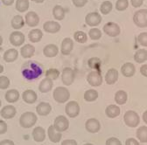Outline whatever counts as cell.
Listing matches in <instances>:
<instances>
[{
	"label": "cell",
	"mask_w": 147,
	"mask_h": 145,
	"mask_svg": "<svg viewBox=\"0 0 147 145\" xmlns=\"http://www.w3.org/2000/svg\"><path fill=\"white\" fill-rule=\"evenodd\" d=\"M22 75L28 81H32L39 78L43 72V69L39 63L29 60L26 62L21 69Z\"/></svg>",
	"instance_id": "obj_1"
},
{
	"label": "cell",
	"mask_w": 147,
	"mask_h": 145,
	"mask_svg": "<svg viewBox=\"0 0 147 145\" xmlns=\"http://www.w3.org/2000/svg\"><path fill=\"white\" fill-rule=\"evenodd\" d=\"M38 117L32 112H25L20 118V123L22 128L30 129L35 125Z\"/></svg>",
	"instance_id": "obj_2"
},
{
	"label": "cell",
	"mask_w": 147,
	"mask_h": 145,
	"mask_svg": "<svg viewBox=\"0 0 147 145\" xmlns=\"http://www.w3.org/2000/svg\"><path fill=\"white\" fill-rule=\"evenodd\" d=\"M53 99L59 103H64L68 101L70 97V93L68 89L64 87H58L53 90Z\"/></svg>",
	"instance_id": "obj_3"
},
{
	"label": "cell",
	"mask_w": 147,
	"mask_h": 145,
	"mask_svg": "<svg viewBox=\"0 0 147 145\" xmlns=\"http://www.w3.org/2000/svg\"><path fill=\"white\" fill-rule=\"evenodd\" d=\"M133 21L135 25L140 28L147 27V10L142 9L137 11L133 16Z\"/></svg>",
	"instance_id": "obj_4"
},
{
	"label": "cell",
	"mask_w": 147,
	"mask_h": 145,
	"mask_svg": "<svg viewBox=\"0 0 147 145\" xmlns=\"http://www.w3.org/2000/svg\"><path fill=\"white\" fill-rule=\"evenodd\" d=\"M123 121L128 127H131V128H136V127L139 124L140 118L135 111L130 110V111H127L124 114Z\"/></svg>",
	"instance_id": "obj_5"
},
{
	"label": "cell",
	"mask_w": 147,
	"mask_h": 145,
	"mask_svg": "<svg viewBox=\"0 0 147 145\" xmlns=\"http://www.w3.org/2000/svg\"><path fill=\"white\" fill-rule=\"evenodd\" d=\"M65 112L71 118L76 117L80 114V106L78 102L75 101H68L67 103V106L65 107Z\"/></svg>",
	"instance_id": "obj_6"
},
{
	"label": "cell",
	"mask_w": 147,
	"mask_h": 145,
	"mask_svg": "<svg viewBox=\"0 0 147 145\" xmlns=\"http://www.w3.org/2000/svg\"><path fill=\"white\" fill-rule=\"evenodd\" d=\"M87 81L92 87H99L102 83V76L99 71H93L88 75Z\"/></svg>",
	"instance_id": "obj_7"
},
{
	"label": "cell",
	"mask_w": 147,
	"mask_h": 145,
	"mask_svg": "<svg viewBox=\"0 0 147 145\" xmlns=\"http://www.w3.org/2000/svg\"><path fill=\"white\" fill-rule=\"evenodd\" d=\"M53 126L55 130L59 132H63V131H66L68 127H69V122L68 120L67 119L66 116L64 115H59L55 118L54 120V123H53Z\"/></svg>",
	"instance_id": "obj_8"
},
{
	"label": "cell",
	"mask_w": 147,
	"mask_h": 145,
	"mask_svg": "<svg viewBox=\"0 0 147 145\" xmlns=\"http://www.w3.org/2000/svg\"><path fill=\"white\" fill-rule=\"evenodd\" d=\"M102 19V16L98 12L95 11V12H90L86 16L85 22L88 26L95 27V26H97L101 24Z\"/></svg>",
	"instance_id": "obj_9"
},
{
	"label": "cell",
	"mask_w": 147,
	"mask_h": 145,
	"mask_svg": "<svg viewBox=\"0 0 147 145\" xmlns=\"http://www.w3.org/2000/svg\"><path fill=\"white\" fill-rule=\"evenodd\" d=\"M9 40H10V42L12 46H20L21 45H23L25 43L26 37H25V34L22 33L21 32L15 31V32L11 33Z\"/></svg>",
	"instance_id": "obj_10"
},
{
	"label": "cell",
	"mask_w": 147,
	"mask_h": 145,
	"mask_svg": "<svg viewBox=\"0 0 147 145\" xmlns=\"http://www.w3.org/2000/svg\"><path fill=\"white\" fill-rule=\"evenodd\" d=\"M61 80L64 85L70 86L75 81V72L71 67H65L61 74Z\"/></svg>",
	"instance_id": "obj_11"
},
{
	"label": "cell",
	"mask_w": 147,
	"mask_h": 145,
	"mask_svg": "<svg viewBox=\"0 0 147 145\" xmlns=\"http://www.w3.org/2000/svg\"><path fill=\"white\" fill-rule=\"evenodd\" d=\"M103 31L109 37H113V38L117 37V36L120 34V27L117 24L114 22H108L103 26Z\"/></svg>",
	"instance_id": "obj_12"
},
{
	"label": "cell",
	"mask_w": 147,
	"mask_h": 145,
	"mask_svg": "<svg viewBox=\"0 0 147 145\" xmlns=\"http://www.w3.org/2000/svg\"><path fill=\"white\" fill-rule=\"evenodd\" d=\"M85 129L89 133H97L101 130V124L97 119L90 118L85 123Z\"/></svg>",
	"instance_id": "obj_13"
},
{
	"label": "cell",
	"mask_w": 147,
	"mask_h": 145,
	"mask_svg": "<svg viewBox=\"0 0 147 145\" xmlns=\"http://www.w3.org/2000/svg\"><path fill=\"white\" fill-rule=\"evenodd\" d=\"M40 22V17L34 11H29L26 15V24H27L30 27H34L39 25Z\"/></svg>",
	"instance_id": "obj_14"
},
{
	"label": "cell",
	"mask_w": 147,
	"mask_h": 145,
	"mask_svg": "<svg viewBox=\"0 0 147 145\" xmlns=\"http://www.w3.org/2000/svg\"><path fill=\"white\" fill-rule=\"evenodd\" d=\"M74 48V41L70 38H65L61 42V52L63 55H68Z\"/></svg>",
	"instance_id": "obj_15"
},
{
	"label": "cell",
	"mask_w": 147,
	"mask_h": 145,
	"mask_svg": "<svg viewBox=\"0 0 147 145\" xmlns=\"http://www.w3.org/2000/svg\"><path fill=\"white\" fill-rule=\"evenodd\" d=\"M61 26L58 22L55 21H47L43 25V29L48 33H56L60 32Z\"/></svg>",
	"instance_id": "obj_16"
},
{
	"label": "cell",
	"mask_w": 147,
	"mask_h": 145,
	"mask_svg": "<svg viewBox=\"0 0 147 145\" xmlns=\"http://www.w3.org/2000/svg\"><path fill=\"white\" fill-rule=\"evenodd\" d=\"M47 136H48L50 141L52 142H54V143L59 142L61 140V137H62V135L61 134V132H59V131H57L56 130H55L53 125H51L48 128Z\"/></svg>",
	"instance_id": "obj_17"
},
{
	"label": "cell",
	"mask_w": 147,
	"mask_h": 145,
	"mask_svg": "<svg viewBox=\"0 0 147 145\" xmlns=\"http://www.w3.org/2000/svg\"><path fill=\"white\" fill-rule=\"evenodd\" d=\"M16 113H17V110L15 107L11 105H7L1 109L0 115H1V116L4 119H11L16 115Z\"/></svg>",
	"instance_id": "obj_18"
},
{
	"label": "cell",
	"mask_w": 147,
	"mask_h": 145,
	"mask_svg": "<svg viewBox=\"0 0 147 145\" xmlns=\"http://www.w3.org/2000/svg\"><path fill=\"white\" fill-rule=\"evenodd\" d=\"M117 80H118V72L115 68L109 69L105 75L106 83L109 85H113L117 81Z\"/></svg>",
	"instance_id": "obj_19"
},
{
	"label": "cell",
	"mask_w": 147,
	"mask_h": 145,
	"mask_svg": "<svg viewBox=\"0 0 147 145\" xmlns=\"http://www.w3.org/2000/svg\"><path fill=\"white\" fill-rule=\"evenodd\" d=\"M52 110V107L48 102H40L39 105L36 107V111L39 115L41 116H47L50 114Z\"/></svg>",
	"instance_id": "obj_20"
},
{
	"label": "cell",
	"mask_w": 147,
	"mask_h": 145,
	"mask_svg": "<svg viewBox=\"0 0 147 145\" xmlns=\"http://www.w3.org/2000/svg\"><path fill=\"white\" fill-rule=\"evenodd\" d=\"M136 72V67L132 63H125L123 65V66L121 67V72L122 75L125 77H131L135 75Z\"/></svg>",
	"instance_id": "obj_21"
},
{
	"label": "cell",
	"mask_w": 147,
	"mask_h": 145,
	"mask_svg": "<svg viewBox=\"0 0 147 145\" xmlns=\"http://www.w3.org/2000/svg\"><path fill=\"white\" fill-rule=\"evenodd\" d=\"M32 137L35 142H44L46 139V130L42 127H36L32 130Z\"/></svg>",
	"instance_id": "obj_22"
},
{
	"label": "cell",
	"mask_w": 147,
	"mask_h": 145,
	"mask_svg": "<svg viewBox=\"0 0 147 145\" xmlns=\"http://www.w3.org/2000/svg\"><path fill=\"white\" fill-rule=\"evenodd\" d=\"M59 52V48L56 45L53 44H49L47 46H46L43 49V53L46 57L48 58H53L55 57Z\"/></svg>",
	"instance_id": "obj_23"
},
{
	"label": "cell",
	"mask_w": 147,
	"mask_h": 145,
	"mask_svg": "<svg viewBox=\"0 0 147 145\" xmlns=\"http://www.w3.org/2000/svg\"><path fill=\"white\" fill-rule=\"evenodd\" d=\"M22 98L25 102H26L28 104H32L37 101V99H38V95H37V94L33 91V90L28 89V90L24 91V93L22 95Z\"/></svg>",
	"instance_id": "obj_24"
},
{
	"label": "cell",
	"mask_w": 147,
	"mask_h": 145,
	"mask_svg": "<svg viewBox=\"0 0 147 145\" xmlns=\"http://www.w3.org/2000/svg\"><path fill=\"white\" fill-rule=\"evenodd\" d=\"M34 52H35V47L32 45L27 44L25 45L24 46L21 47L20 49V53L23 58L25 59H29L32 58L34 55Z\"/></svg>",
	"instance_id": "obj_25"
},
{
	"label": "cell",
	"mask_w": 147,
	"mask_h": 145,
	"mask_svg": "<svg viewBox=\"0 0 147 145\" xmlns=\"http://www.w3.org/2000/svg\"><path fill=\"white\" fill-rule=\"evenodd\" d=\"M18 50H16L14 48L8 49L4 53V60H5V61H6L8 63L15 61L18 59Z\"/></svg>",
	"instance_id": "obj_26"
},
{
	"label": "cell",
	"mask_w": 147,
	"mask_h": 145,
	"mask_svg": "<svg viewBox=\"0 0 147 145\" xmlns=\"http://www.w3.org/2000/svg\"><path fill=\"white\" fill-rule=\"evenodd\" d=\"M53 81L48 79V78H45L44 80H42L39 85V90L41 93H47L50 90L53 88Z\"/></svg>",
	"instance_id": "obj_27"
},
{
	"label": "cell",
	"mask_w": 147,
	"mask_h": 145,
	"mask_svg": "<svg viewBox=\"0 0 147 145\" xmlns=\"http://www.w3.org/2000/svg\"><path fill=\"white\" fill-rule=\"evenodd\" d=\"M43 37V33L40 30V29H34V30H32L29 34H28V38H29V40L32 42V43H37V42H40L41 40Z\"/></svg>",
	"instance_id": "obj_28"
},
{
	"label": "cell",
	"mask_w": 147,
	"mask_h": 145,
	"mask_svg": "<svg viewBox=\"0 0 147 145\" xmlns=\"http://www.w3.org/2000/svg\"><path fill=\"white\" fill-rule=\"evenodd\" d=\"M105 114L109 118H116L120 115V108L116 105H109L106 107Z\"/></svg>",
	"instance_id": "obj_29"
},
{
	"label": "cell",
	"mask_w": 147,
	"mask_h": 145,
	"mask_svg": "<svg viewBox=\"0 0 147 145\" xmlns=\"http://www.w3.org/2000/svg\"><path fill=\"white\" fill-rule=\"evenodd\" d=\"M5 97V100L9 103H13L20 99V93H18V91L16 89H11L6 92Z\"/></svg>",
	"instance_id": "obj_30"
},
{
	"label": "cell",
	"mask_w": 147,
	"mask_h": 145,
	"mask_svg": "<svg viewBox=\"0 0 147 145\" xmlns=\"http://www.w3.org/2000/svg\"><path fill=\"white\" fill-rule=\"evenodd\" d=\"M11 27L15 30H20L21 29L24 25H25V20L23 19V17L20 16V15H17V16H14L11 19Z\"/></svg>",
	"instance_id": "obj_31"
},
{
	"label": "cell",
	"mask_w": 147,
	"mask_h": 145,
	"mask_svg": "<svg viewBox=\"0 0 147 145\" xmlns=\"http://www.w3.org/2000/svg\"><path fill=\"white\" fill-rule=\"evenodd\" d=\"M66 11L64 8L61 5H55L53 9V17L57 20H62L65 17Z\"/></svg>",
	"instance_id": "obj_32"
},
{
	"label": "cell",
	"mask_w": 147,
	"mask_h": 145,
	"mask_svg": "<svg viewBox=\"0 0 147 145\" xmlns=\"http://www.w3.org/2000/svg\"><path fill=\"white\" fill-rule=\"evenodd\" d=\"M134 60L137 63H144L147 60V51L144 49L138 50L134 54Z\"/></svg>",
	"instance_id": "obj_33"
},
{
	"label": "cell",
	"mask_w": 147,
	"mask_h": 145,
	"mask_svg": "<svg viewBox=\"0 0 147 145\" xmlns=\"http://www.w3.org/2000/svg\"><path fill=\"white\" fill-rule=\"evenodd\" d=\"M128 99V95L127 93L123 90H119L117 91L115 95V101L118 105H123L126 103Z\"/></svg>",
	"instance_id": "obj_34"
},
{
	"label": "cell",
	"mask_w": 147,
	"mask_h": 145,
	"mask_svg": "<svg viewBox=\"0 0 147 145\" xmlns=\"http://www.w3.org/2000/svg\"><path fill=\"white\" fill-rule=\"evenodd\" d=\"M137 137L141 142H147V127L142 126L137 130Z\"/></svg>",
	"instance_id": "obj_35"
},
{
	"label": "cell",
	"mask_w": 147,
	"mask_h": 145,
	"mask_svg": "<svg viewBox=\"0 0 147 145\" xmlns=\"http://www.w3.org/2000/svg\"><path fill=\"white\" fill-rule=\"evenodd\" d=\"M98 98V92L95 89H88L84 94V99L86 101H94Z\"/></svg>",
	"instance_id": "obj_36"
},
{
	"label": "cell",
	"mask_w": 147,
	"mask_h": 145,
	"mask_svg": "<svg viewBox=\"0 0 147 145\" xmlns=\"http://www.w3.org/2000/svg\"><path fill=\"white\" fill-rule=\"evenodd\" d=\"M29 8V0H17L16 9L20 12H25Z\"/></svg>",
	"instance_id": "obj_37"
},
{
	"label": "cell",
	"mask_w": 147,
	"mask_h": 145,
	"mask_svg": "<svg viewBox=\"0 0 147 145\" xmlns=\"http://www.w3.org/2000/svg\"><path fill=\"white\" fill-rule=\"evenodd\" d=\"M88 64L90 68L95 69V71H99L102 66V60L97 57H93L88 60Z\"/></svg>",
	"instance_id": "obj_38"
},
{
	"label": "cell",
	"mask_w": 147,
	"mask_h": 145,
	"mask_svg": "<svg viewBox=\"0 0 147 145\" xmlns=\"http://www.w3.org/2000/svg\"><path fill=\"white\" fill-rule=\"evenodd\" d=\"M74 39L78 43H81V44H83V43H86L87 40H88V36L87 34L84 32H82V31H77L75 32L74 34Z\"/></svg>",
	"instance_id": "obj_39"
},
{
	"label": "cell",
	"mask_w": 147,
	"mask_h": 145,
	"mask_svg": "<svg viewBox=\"0 0 147 145\" xmlns=\"http://www.w3.org/2000/svg\"><path fill=\"white\" fill-rule=\"evenodd\" d=\"M60 76V71L55 68H50L46 72V78H48L52 81L57 80Z\"/></svg>",
	"instance_id": "obj_40"
},
{
	"label": "cell",
	"mask_w": 147,
	"mask_h": 145,
	"mask_svg": "<svg viewBox=\"0 0 147 145\" xmlns=\"http://www.w3.org/2000/svg\"><path fill=\"white\" fill-rule=\"evenodd\" d=\"M88 36L91 40H98L102 38V32L98 28H92L88 32Z\"/></svg>",
	"instance_id": "obj_41"
},
{
	"label": "cell",
	"mask_w": 147,
	"mask_h": 145,
	"mask_svg": "<svg viewBox=\"0 0 147 145\" xmlns=\"http://www.w3.org/2000/svg\"><path fill=\"white\" fill-rule=\"evenodd\" d=\"M112 7H113V5H112L111 2H109V1H104L101 5V6H100V11L103 15H107V14H109L110 11H111Z\"/></svg>",
	"instance_id": "obj_42"
},
{
	"label": "cell",
	"mask_w": 147,
	"mask_h": 145,
	"mask_svg": "<svg viewBox=\"0 0 147 145\" xmlns=\"http://www.w3.org/2000/svg\"><path fill=\"white\" fill-rule=\"evenodd\" d=\"M129 6L128 0H117L116 3V9L119 11H125Z\"/></svg>",
	"instance_id": "obj_43"
},
{
	"label": "cell",
	"mask_w": 147,
	"mask_h": 145,
	"mask_svg": "<svg viewBox=\"0 0 147 145\" xmlns=\"http://www.w3.org/2000/svg\"><path fill=\"white\" fill-rule=\"evenodd\" d=\"M138 42L143 46H147V32H142L138 36Z\"/></svg>",
	"instance_id": "obj_44"
},
{
	"label": "cell",
	"mask_w": 147,
	"mask_h": 145,
	"mask_svg": "<svg viewBox=\"0 0 147 145\" xmlns=\"http://www.w3.org/2000/svg\"><path fill=\"white\" fill-rule=\"evenodd\" d=\"M10 86V80L6 76H0V89H6Z\"/></svg>",
	"instance_id": "obj_45"
},
{
	"label": "cell",
	"mask_w": 147,
	"mask_h": 145,
	"mask_svg": "<svg viewBox=\"0 0 147 145\" xmlns=\"http://www.w3.org/2000/svg\"><path fill=\"white\" fill-rule=\"evenodd\" d=\"M106 145H122V142L116 137H110L106 141Z\"/></svg>",
	"instance_id": "obj_46"
},
{
	"label": "cell",
	"mask_w": 147,
	"mask_h": 145,
	"mask_svg": "<svg viewBox=\"0 0 147 145\" xmlns=\"http://www.w3.org/2000/svg\"><path fill=\"white\" fill-rule=\"evenodd\" d=\"M72 2L76 7H83L88 3V0H72Z\"/></svg>",
	"instance_id": "obj_47"
},
{
	"label": "cell",
	"mask_w": 147,
	"mask_h": 145,
	"mask_svg": "<svg viewBox=\"0 0 147 145\" xmlns=\"http://www.w3.org/2000/svg\"><path fill=\"white\" fill-rule=\"evenodd\" d=\"M7 131V124L5 122L0 120V135H3Z\"/></svg>",
	"instance_id": "obj_48"
},
{
	"label": "cell",
	"mask_w": 147,
	"mask_h": 145,
	"mask_svg": "<svg viewBox=\"0 0 147 145\" xmlns=\"http://www.w3.org/2000/svg\"><path fill=\"white\" fill-rule=\"evenodd\" d=\"M144 3V0H131V4L133 7L138 8L140 7Z\"/></svg>",
	"instance_id": "obj_49"
},
{
	"label": "cell",
	"mask_w": 147,
	"mask_h": 145,
	"mask_svg": "<svg viewBox=\"0 0 147 145\" xmlns=\"http://www.w3.org/2000/svg\"><path fill=\"white\" fill-rule=\"evenodd\" d=\"M125 145H139V142L135 138H129L126 140Z\"/></svg>",
	"instance_id": "obj_50"
},
{
	"label": "cell",
	"mask_w": 147,
	"mask_h": 145,
	"mask_svg": "<svg viewBox=\"0 0 147 145\" xmlns=\"http://www.w3.org/2000/svg\"><path fill=\"white\" fill-rule=\"evenodd\" d=\"M61 145H77L76 141L72 140V139H67V140H64L61 142Z\"/></svg>",
	"instance_id": "obj_51"
},
{
	"label": "cell",
	"mask_w": 147,
	"mask_h": 145,
	"mask_svg": "<svg viewBox=\"0 0 147 145\" xmlns=\"http://www.w3.org/2000/svg\"><path fill=\"white\" fill-rule=\"evenodd\" d=\"M140 72L143 76L147 78V64H145L140 67Z\"/></svg>",
	"instance_id": "obj_52"
},
{
	"label": "cell",
	"mask_w": 147,
	"mask_h": 145,
	"mask_svg": "<svg viewBox=\"0 0 147 145\" xmlns=\"http://www.w3.org/2000/svg\"><path fill=\"white\" fill-rule=\"evenodd\" d=\"M0 145H14V142L11 140L5 139V140H3L0 142Z\"/></svg>",
	"instance_id": "obj_53"
},
{
	"label": "cell",
	"mask_w": 147,
	"mask_h": 145,
	"mask_svg": "<svg viewBox=\"0 0 147 145\" xmlns=\"http://www.w3.org/2000/svg\"><path fill=\"white\" fill-rule=\"evenodd\" d=\"M2 3L5 5H7V6H10L13 4L14 0H1Z\"/></svg>",
	"instance_id": "obj_54"
},
{
	"label": "cell",
	"mask_w": 147,
	"mask_h": 145,
	"mask_svg": "<svg viewBox=\"0 0 147 145\" xmlns=\"http://www.w3.org/2000/svg\"><path fill=\"white\" fill-rule=\"evenodd\" d=\"M143 121L147 124V110L144 111V114H143Z\"/></svg>",
	"instance_id": "obj_55"
},
{
	"label": "cell",
	"mask_w": 147,
	"mask_h": 145,
	"mask_svg": "<svg viewBox=\"0 0 147 145\" xmlns=\"http://www.w3.org/2000/svg\"><path fill=\"white\" fill-rule=\"evenodd\" d=\"M32 1H33L35 3H38V4H41L45 1V0H32Z\"/></svg>",
	"instance_id": "obj_56"
},
{
	"label": "cell",
	"mask_w": 147,
	"mask_h": 145,
	"mask_svg": "<svg viewBox=\"0 0 147 145\" xmlns=\"http://www.w3.org/2000/svg\"><path fill=\"white\" fill-rule=\"evenodd\" d=\"M4 72V66L2 65H0V74Z\"/></svg>",
	"instance_id": "obj_57"
},
{
	"label": "cell",
	"mask_w": 147,
	"mask_h": 145,
	"mask_svg": "<svg viewBox=\"0 0 147 145\" xmlns=\"http://www.w3.org/2000/svg\"><path fill=\"white\" fill-rule=\"evenodd\" d=\"M2 44H3V38L1 37V35H0V46H2Z\"/></svg>",
	"instance_id": "obj_58"
},
{
	"label": "cell",
	"mask_w": 147,
	"mask_h": 145,
	"mask_svg": "<svg viewBox=\"0 0 147 145\" xmlns=\"http://www.w3.org/2000/svg\"><path fill=\"white\" fill-rule=\"evenodd\" d=\"M84 145H94V144H92V143H86V144H84Z\"/></svg>",
	"instance_id": "obj_59"
},
{
	"label": "cell",
	"mask_w": 147,
	"mask_h": 145,
	"mask_svg": "<svg viewBox=\"0 0 147 145\" xmlns=\"http://www.w3.org/2000/svg\"><path fill=\"white\" fill-rule=\"evenodd\" d=\"M1 104H2V102H1V100H0V107H1Z\"/></svg>",
	"instance_id": "obj_60"
}]
</instances>
